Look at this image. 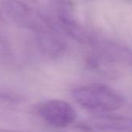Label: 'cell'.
<instances>
[{"instance_id": "1", "label": "cell", "mask_w": 132, "mask_h": 132, "mask_svg": "<svg viewBox=\"0 0 132 132\" xmlns=\"http://www.w3.org/2000/svg\"><path fill=\"white\" fill-rule=\"evenodd\" d=\"M73 99L82 107L99 112H110L120 109L124 103L121 95L104 84H91L75 88Z\"/></svg>"}, {"instance_id": "2", "label": "cell", "mask_w": 132, "mask_h": 132, "mask_svg": "<svg viewBox=\"0 0 132 132\" xmlns=\"http://www.w3.org/2000/svg\"><path fill=\"white\" fill-rule=\"evenodd\" d=\"M6 15L18 26L35 33L54 30L51 21L21 0H2Z\"/></svg>"}, {"instance_id": "3", "label": "cell", "mask_w": 132, "mask_h": 132, "mask_svg": "<svg viewBox=\"0 0 132 132\" xmlns=\"http://www.w3.org/2000/svg\"><path fill=\"white\" fill-rule=\"evenodd\" d=\"M37 112L44 121L55 128H65L76 119L73 107L61 100H49L40 104Z\"/></svg>"}, {"instance_id": "4", "label": "cell", "mask_w": 132, "mask_h": 132, "mask_svg": "<svg viewBox=\"0 0 132 132\" xmlns=\"http://www.w3.org/2000/svg\"><path fill=\"white\" fill-rule=\"evenodd\" d=\"M79 127L87 131H132V118L115 115H98L81 123Z\"/></svg>"}, {"instance_id": "5", "label": "cell", "mask_w": 132, "mask_h": 132, "mask_svg": "<svg viewBox=\"0 0 132 132\" xmlns=\"http://www.w3.org/2000/svg\"><path fill=\"white\" fill-rule=\"evenodd\" d=\"M36 41L40 50L51 58L61 56L67 49V44L54 30L36 33Z\"/></svg>"}, {"instance_id": "6", "label": "cell", "mask_w": 132, "mask_h": 132, "mask_svg": "<svg viewBox=\"0 0 132 132\" xmlns=\"http://www.w3.org/2000/svg\"><path fill=\"white\" fill-rule=\"evenodd\" d=\"M58 22L64 29L74 39L93 46L96 39L79 22H78L69 12H58Z\"/></svg>"}, {"instance_id": "7", "label": "cell", "mask_w": 132, "mask_h": 132, "mask_svg": "<svg viewBox=\"0 0 132 132\" xmlns=\"http://www.w3.org/2000/svg\"><path fill=\"white\" fill-rule=\"evenodd\" d=\"M93 46L107 59L132 66V50L124 46L110 41H99L96 39Z\"/></svg>"}, {"instance_id": "8", "label": "cell", "mask_w": 132, "mask_h": 132, "mask_svg": "<svg viewBox=\"0 0 132 132\" xmlns=\"http://www.w3.org/2000/svg\"><path fill=\"white\" fill-rule=\"evenodd\" d=\"M13 59V51L12 46L5 37L0 33V60L4 62H10Z\"/></svg>"}, {"instance_id": "9", "label": "cell", "mask_w": 132, "mask_h": 132, "mask_svg": "<svg viewBox=\"0 0 132 132\" xmlns=\"http://www.w3.org/2000/svg\"><path fill=\"white\" fill-rule=\"evenodd\" d=\"M58 9V12H69L72 13L74 3L72 0H51Z\"/></svg>"}, {"instance_id": "10", "label": "cell", "mask_w": 132, "mask_h": 132, "mask_svg": "<svg viewBox=\"0 0 132 132\" xmlns=\"http://www.w3.org/2000/svg\"><path fill=\"white\" fill-rule=\"evenodd\" d=\"M26 1L31 2V3H36V2H37V0H26Z\"/></svg>"}, {"instance_id": "11", "label": "cell", "mask_w": 132, "mask_h": 132, "mask_svg": "<svg viewBox=\"0 0 132 132\" xmlns=\"http://www.w3.org/2000/svg\"><path fill=\"white\" fill-rule=\"evenodd\" d=\"M128 1H129V2H132V0H128Z\"/></svg>"}]
</instances>
